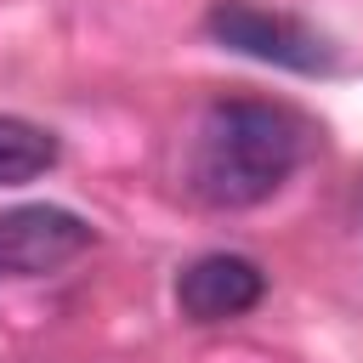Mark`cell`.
I'll return each mask as SVG.
<instances>
[{
	"mask_svg": "<svg viewBox=\"0 0 363 363\" xmlns=\"http://www.w3.org/2000/svg\"><path fill=\"white\" fill-rule=\"evenodd\" d=\"M91 250V221L57 204H23L0 216V278H40Z\"/></svg>",
	"mask_w": 363,
	"mask_h": 363,
	"instance_id": "obj_3",
	"label": "cell"
},
{
	"mask_svg": "<svg viewBox=\"0 0 363 363\" xmlns=\"http://www.w3.org/2000/svg\"><path fill=\"white\" fill-rule=\"evenodd\" d=\"M57 164V136L28 125V119H0V187L34 182L40 170Z\"/></svg>",
	"mask_w": 363,
	"mask_h": 363,
	"instance_id": "obj_5",
	"label": "cell"
},
{
	"mask_svg": "<svg viewBox=\"0 0 363 363\" xmlns=\"http://www.w3.org/2000/svg\"><path fill=\"white\" fill-rule=\"evenodd\" d=\"M261 289L267 278L250 255H199L176 278V306L193 323H227V318H244L261 301Z\"/></svg>",
	"mask_w": 363,
	"mask_h": 363,
	"instance_id": "obj_4",
	"label": "cell"
},
{
	"mask_svg": "<svg viewBox=\"0 0 363 363\" xmlns=\"http://www.w3.org/2000/svg\"><path fill=\"white\" fill-rule=\"evenodd\" d=\"M210 34L221 45H233V51H244V57H261V62H278V68H301V74H318V68L335 62L329 45L306 23H295L284 11L244 6V0H221L210 11Z\"/></svg>",
	"mask_w": 363,
	"mask_h": 363,
	"instance_id": "obj_2",
	"label": "cell"
},
{
	"mask_svg": "<svg viewBox=\"0 0 363 363\" xmlns=\"http://www.w3.org/2000/svg\"><path fill=\"white\" fill-rule=\"evenodd\" d=\"M301 164V125L267 102H216L187 142V187L216 210L272 199Z\"/></svg>",
	"mask_w": 363,
	"mask_h": 363,
	"instance_id": "obj_1",
	"label": "cell"
}]
</instances>
